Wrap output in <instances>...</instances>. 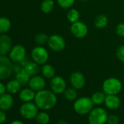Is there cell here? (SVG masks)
Returning <instances> with one entry per match:
<instances>
[{"label": "cell", "instance_id": "cell-26", "mask_svg": "<svg viewBox=\"0 0 124 124\" xmlns=\"http://www.w3.org/2000/svg\"><path fill=\"white\" fill-rule=\"evenodd\" d=\"M11 28V21L6 17H0V34L6 33Z\"/></svg>", "mask_w": 124, "mask_h": 124}, {"label": "cell", "instance_id": "cell-15", "mask_svg": "<svg viewBox=\"0 0 124 124\" xmlns=\"http://www.w3.org/2000/svg\"><path fill=\"white\" fill-rule=\"evenodd\" d=\"M14 104V99L12 94L5 93L0 96V110L7 111L10 110Z\"/></svg>", "mask_w": 124, "mask_h": 124}, {"label": "cell", "instance_id": "cell-38", "mask_svg": "<svg viewBox=\"0 0 124 124\" xmlns=\"http://www.w3.org/2000/svg\"><path fill=\"white\" fill-rule=\"evenodd\" d=\"M10 124H24L23 121H20V120H15V121H12Z\"/></svg>", "mask_w": 124, "mask_h": 124}, {"label": "cell", "instance_id": "cell-34", "mask_svg": "<svg viewBox=\"0 0 124 124\" xmlns=\"http://www.w3.org/2000/svg\"><path fill=\"white\" fill-rule=\"evenodd\" d=\"M22 69H23V67L20 65V63H14L13 64V73H15V74L18 73V72H20Z\"/></svg>", "mask_w": 124, "mask_h": 124}, {"label": "cell", "instance_id": "cell-40", "mask_svg": "<svg viewBox=\"0 0 124 124\" xmlns=\"http://www.w3.org/2000/svg\"><path fill=\"white\" fill-rule=\"evenodd\" d=\"M79 1H87L88 0H79Z\"/></svg>", "mask_w": 124, "mask_h": 124}, {"label": "cell", "instance_id": "cell-25", "mask_svg": "<svg viewBox=\"0 0 124 124\" xmlns=\"http://www.w3.org/2000/svg\"><path fill=\"white\" fill-rule=\"evenodd\" d=\"M55 3L53 0H43L40 5L41 11L45 14L50 13L54 9Z\"/></svg>", "mask_w": 124, "mask_h": 124}, {"label": "cell", "instance_id": "cell-27", "mask_svg": "<svg viewBox=\"0 0 124 124\" xmlns=\"http://www.w3.org/2000/svg\"><path fill=\"white\" fill-rule=\"evenodd\" d=\"M35 120L39 124H48L50 121V117L46 111L42 110L41 112L38 113Z\"/></svg>", "mask_w": 124, "mask_h": 124}, {"label": "cell", "instance_id": "cell-4", "mask_svg": "<svg viewBox=\"0 0 124 124\" xmlns=\"http://www.w3.org/2000/svg\"><path fill=\"white\" fill-rule=\"evenodd\" d=\"M107 111L101 107H95L88 115V124H106L108 118Z\"/></svg>", "mask_w": 124, "mask_h": 124}, {"label": "cell", "instance_id": "cell-41", "mask_svg": "<svg viewBox=\"0 0 124 124\" xmlns=\"http://www.w3.org/2000/svg\"></svg>", "mask_w": 124, "mask_h": 124}, {"label": "cell", "instance_id": "cell-21", "mask_svg": "<svg viewBox=\"0 0 124 124\" xmlns=\"http://www.w3.org/2000/svg\"><path fill=\"white\" fill-rule=\"evenodd\" d=\"M106 94L102 92H96L91 95V100L94 105L99 106L102 105V104H105V98H106Z\"/></svg>", "mask_w": 124, "mask_h": 124}, {"label": "cell", "instance_id": "cell-30", "mask_svg": "<svg viewBox=\"0 0 124 124\" xmlns=\"http://www.w3.org/2000/svg\"><path fill=\"white\" fill-rule=\"evenodd\" d=\"M56 1L58 4L63 9L71 8L75 2V0H56Z\"/></svg>", "mask_w": 124, "mask_h": 124}, {"label": "cell", "instance_id": "cell-7", "mask_svg": "<svg viewBox=\"0 0 124 124\" xmlns=\"http://www.w3.org/2000/svg\"><path fill=\"white\" fill-rule=\"evenodd\" d=\"M31 57L34 62L39 65H43L47 63L49 59V53L44 46H37L32 49Z\"/></svg>", "mask_w": 124, "mask_h": 124}, {"label": "cell", "instance_id": "cell-11", "mask_svg": "<svg viewBox=\"0 0 124 124\" xmlns=\"http://www.w3.org/2000/svg\"><path fill=\"white\" fill-rule=\"evenodd\" d=\"M70 31L75 38L83 39L87 36L88 33V28L85 23L79 20L71 25Z\"/></svg>", "mask_w": 124, "mask_h": 124}, {"label": "cell", "instance_id": "cell-37", "mask_svg": "<svg viewBox=\"0 0 124 124\" xmlns=\"http://www.w3.org/2000/svg\"><path fill=\"white\" fill-rule=\"evenodd\" d=\"M29 61H30V60L28 59V57H26V58H25V59L21 62H20V65H22V67L23 68V67H24V66H25V65H26L29 62Z\"/></svg>", "mask_w": 124, "mask_h": 124}, {"label": "cell", "instance_id": "cell-33", "mask_svg": "<svg viewBox=\"0 0 124 124\" xmlns=\"http://www.w3.org/2000/svg\"><path fill=\"white\" fill-rule=\"evenodd\" d=\"M119 123V118L114 114L112 115H109L108 118H107V124H118Z\"/></svg>", "mask_w": 124, "mask_h": 124}, {"label": "cell", "instance_id": "cell-23", "mask_svg": "<svg viewBox=\"0 0 124 124\" xmlns=\"http://www.w3.org/2000/svg\"><path fill=\"white\" fill-rule=\"evenodd\" d=\"M30 78H31V76L28 74V73L24 70L23 68L20 72L15 74V79L18 81L22 86H25L28 84Z\"/></svg>", "mask_w": 124, "mask_h": 124}, {"label": "cell", "instance_id": "cell-9", "mask_svg": "<svg viewBox=\"0 0 124 124\" xmlns=\"http://www.w3.org/2000/svg\"><path fill=\"white\" fill-rule=\"evenodd\" d=\"M48 47L53 52H59L63 51L66 46V41L64 39L58 34H53L49 36L48 40Z\"/></svg>", "mask_w": 124, "mask_h": 124}, {"label": "cell", "instance_id": "cell-3", "mask_svg": "<svg viewBox=\"0 0 124 124\" xmlns=\"http://www.w3.org/2000/svg\"><path fill=\"white\" fill-rule=\"evenodd\" d=\"M123 89V84L120 79L110 77L105 79L102 84V91L106 95H118Z\"/></svg>", "mask_w": 124, "mask_h": 124}, {"label": "cell", "instance_id": "cell-42", "mask_svg": "<svg viewBox=\"0 0 124 124\" xmlns=\"http://www.w3.org/2000/svg\"><path fill=\"white\" fill-rule=\"evenodd\" d=\"M42 1H43V0H42Z\"/></svg>", "mask_w": 124, "mask_h": 124}, {"label": "cell", "instance_id": "cell-18", "mask_svg": "<svg viewBox=\"0 0 124 124\" xmlns=\"http://www.w3.org/2000/svg\"><path fill=\"white\" fill-rule=\"evenodd\" d=\"M21 86L22 85L18 81H17L15 78L12 79L8 81L6 85L7 92L10 94H15L17 93H19V92L21 90Z\"/></svg>", "mask_w": 124, "mask_h": 124}, {"label": "cell", "instance_id": "cell-12", "mask_svg": "<svg viewBox=\"0 0 124 124\" xmlns=\"http://www.w3.org/2000/svg\"><path fill=\"white\" fill-rule=\"evenodd\" d=\"M69 82L72 87L77 90L83 89L86 85V78L84 75L80 71L73 72L69 77Z\"/></svg>", "mask_w": 124, "mask_h": 124}, {"label": "cell", "instance_id": "cell-19", "mask_svg": "<svg viewBox=\"0 0 124 124\" xmlns=\"http://www.w3.org/2000/svg\"><path fill=\"white\" fill-rule=\"evenodd\" d=\"M24 70L28 73V74L31 77L34 76H37L39 74V71L41 70L39 68V65L34 62V61H29L24 67Z\"/></svg>", "mask_w": 124, "mask_h": 124}, {"label": "cell", "instance_id": "cell-17", "mask_svg": "<svg viewBox=\"0 0 124 124\" xmlns=\"http://www.w3.org/2000/svg\"><path fill=\"white\" fill-rule=\"evenodd\" d=\"M36 92L30 88H25L19 92L18 97L23 102H29L34 100Z\"/></svg>", "mask_w": 124, "mask_h": 124}, {"label": "cell", "instance_id": "cell-13", "mask_svg": "<svg viewBox=\"0 0 124 124\" xmlns=\"http://www.w3.org/2000/svg\"><path fill=\"white\" fill-rule=\"evenodd\" d=\"M28 85L30 89L34 90L35 92H37L45 89L46 86V81L43 76L37 75L31 77Z\"/></svg>", "mask_w": 124, "mask_h": 124}, {"label": "cell", "instance_id": "cell-1", "mask_svg": "<svg viewBox=\"0 0 124 124\" xmlns=\"http://www.w3.org/2000/svg\"><path fill=\"white\" fill-rule=\"evenodd\" d=\"M34 103L41 110L47 111L53 109L57 104V96L50 89H43L36 92Z\"/></svg>", "mask_w": 124, "mask_h": 124}, {"label": "cell", "instance_id": "cell-14", "mask_svg": "<svg viewBox=\"0 0 124 124\" xmlns=\"http://www.w3.org/2000/svg\"><path fill=\"white\" fill-rule=\"evenodd\" d=\"M12 47L11 38L6 33L0 35V54L7 55Z\"/></svg>", "mask_w": 124, "mask_h": 124}, {"label": "cell", "instance_id": "cell-8", "mask_svg": "<svg viewBox=\"0 0 124 124\" xmlns=\"http://www.w3.org/2000/svg\"><path fill=\"white\" fill-rule=\"evenodd\" d=\"M9 54V58L14 63H20L26 57V48L21 44L12 46Z\"/></svg>", "mask_w": 124, "mask_h": 124}, {"label": "cell", "instance_id": "cell-28", "mask_svg": "<svg viewBox=\"0 0 124 124\" xmlns=\"http://www.w3.org/2000/svg\"><path fill=\"white\" fill-rule=\"evenodd\" d=\"M67 17L68 21L70 23H72V24L75 23L79 21V20H80V12L76 9H71L68 11Z\"/></svg>", "mask_w": 124, "mask_h": 124}, {"label": "cell", "instance_id": "cell-32", "mask_svg": "<svg viewBox=\"0 0 124 124\" xmlns=\"http://www.w3.org/2000/svg\"><path fill=\"white\" fill-rule=\"evenodd\" d=\"M115 33L118 36L124 38V23H121L116 25Z\"/></svg>", "mask_w": 124, "mask_h": 124}, {"label": "cell", "instance_id": "cell-29", "mask_svg": "<svg viewBox=\"0 0 124 124\" xmlns=\"http://www.w3.org/2000/svg\"><path fill=\"white\" fill-rule=\"evenodd\" d=\"M49 36L44 33H39L34 37V41L38 46H42L48 42Z\"/></svg>", "mask_w": 124, "mask_h": 124}, {"label": "cell", "instance_id": "cell-39", "mask_svg": "<svg viewBox=\"0 0 124 124\" xmlns=\"http://www.w3.org/2000/svg\"><path fill=\"white\" fill-rule=\"evenodd\" d=\"M57 124H67V121H64V120H60V121H58Z\"/></svg>", "mask_w": 124, "mask_h": 124}, {"label": "cell", "instance_id": "cell-22", "mask_svg": "<svg viewBox=\"0 0 124 124\" xmlns=\"http://www.w3.org/2000/svg\"><path fill=\"white\" fill-rule=\"evenodd\" d=\"M64 98L69 102H75L78 98L77 90L73 87L67 88L64 92L63 93Z\"/></svg>", "mask_w": 124, "mask_h": 124}, {"label": "cell", "instance_id": "cell-36", "mask_svg": "<svg viewBox=\"0 0 124 124\" xmlns=\"http://www.w3.org/2000/svg\"><path fill=\"white\" fill-rule=\"evenodd\" d=\"M7 92V88L6 85H4L1 81H0V96L5 94Z\"/></svg>", "mask_w": 124, "mask_h": 124}, {"label": "cell", "instance_id": "cell-10", "mask_svg": "<svg viewBox=\"0 0 124 124\" xmlns=\"http://www.w3.org/2000/svg\"><path fill=\"white\" fill-rule=\"evenodd\" d=\"M50 90L57 94H61L64 92L67 89V83L64 78L59 76H55L53 78L50 79Z\"/></svg>", "mask_w": 124, "mask_h": 124}, {"label": "cell", "instance_id": "cell-5", "mask_svg": "<svg viewBox=\"0 0 124 124\" xmlns=\"http://www.w3.org/2000/svg\"><path fill=\"white\" fill-rule=\"evenodd\" d=\"M13 73V62L7 55L0 54V81L9 78Z\"/></svg>", "mask_w": 124, "mask_h": 124}, {"label": "cell", "instance_id": "cell-31", "mask_svg": "<svg viewBox=\"0 0 124 124\" xmlns=\"http://www.w3.org/2000/svg\"><path fill=\"white\" fill-rule=\"evenodd\" d=\"M115 55L118 60H119L121 62H124V44L121 45L115 52Z\"/></svg>", "mask_w": 124, "mask_h": 124}, {"label": "cell", "instance_id": "cell-6", "mask_svg": "<svg viewBox=\"0 0 124 124\" xmlns=\"http://www.w3.org/2000/svg\"><path fill=\"white\" fill-rule=\"evenodd\" d=\"M39 108L34 102H23L20 107V116L27 120H31L36 118L39 113Z\"/></svg>", "mask_w": 124, "mask_h": 124}, {"label": "cell", "instance_id": "cell-24", "mask_svg": "<svg viewBox=\"0 0 124 124\" xmlns=\"http://www.w3.org/2000/svg\"><path fill=\"white\" fill-rule=\"evenodd\" d=\"M108 23V17L106 15L100 14L97 15L94 20V25L97 28L102 29L107 26Z\"/></svg>", "mask_w": 124, "mask_h": 124}, {"label": "cell", "instance_id": "cell-35", "mask_svg": "<svg viewBox=\"0 0 124 124\" xmlns=\"http://www.w3.org/2000/svg\"><path fill=\"white\" fill-rule=\"evenodd\" d=\"M7 120V115L4 111L0 110V124H4Z\"/></svg>", "mask_w": 124, "mask_h": 124}, {"label": "cell", "instance_id": "cell-2", "mask_svg": "<svg viewBox=\"0 0 124 124\" xmlns=\"http://www.w3.org/2000/svg\"><path fill=\"white\" fill-rule=\"evenodd\" d=\"M94 103L91 98L82 97L77 98L73 103V109L75 112L80 116H86L94 108Z\"/></svg>", "mask_w": 124, "mask_h": 124}, {"label": "cell", "instance_id": "cell-20", "mask_svg": "<svg viewBox=\"0 0 124 124\" xmlns=\"http://www.w3.org/2000/svg\"><path fill=\"white\" fill-rule=\"evenodd\" d=\"M42 75L45 78L51 79L56 75V70L54 67L50 64H44L41 68Z\"/></svg>", "mask_w": 124, "mask_h": 124}, {"label": "cell", "instance_id": "cell-16", "mask_svg": "<svg viewBox=\"0 0 124 124\" xmlns=\"http://www.w3.org/2000/svg\"><path fill=\"white\" fill-rule=\"evenodd\" d=\"M106 108L111 110H115L121 105V99L118 95H107L105 101Z\"/></svg>", "mask_w": 124, "mask_h": 124}]
</instances>
